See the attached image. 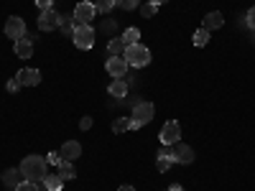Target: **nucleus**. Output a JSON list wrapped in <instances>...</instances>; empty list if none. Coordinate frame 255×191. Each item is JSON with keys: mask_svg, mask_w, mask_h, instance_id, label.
I'll list each match as a JSON object with an SVG mask.
<instances>
[{"mask_svg": "<svg viewBox=\"0 0 255 191\" xmlns=\"http://www.w3.org/2000/svg\"><path fill=\"white\" fill-rule=\"evenodd\" d=\"M20 174H23L26 181L41 184V181L46 179V158H41V156H26L23 163H20Z\"/></svg>", "mask_w": 255, "mask_h": 191, "instance_id": "1", "label": "nucleus"}, {"mask_svg": "<svg viewBox=\"0 0 255 191\" xmlns=\"http://www.w3.org/2000/svg\"><path fill=\"white\" fill-rule=\"evenodd\" d=\"M123 59L128 61V67L140 69V67H148V64H151V51H148V46H143V44H133V46L125 49Z\"/></svg>", "mask_w": 255, "mask_h": 191, "instance_id": "2", "label": "nucleus"}, {"mask_svg": "<svg viewBox=\"0 0 255 191\" xmlns=\"http://www.w3.org/2000/svg\"><path fill=\"white\" fill-rule=\"evenodd\" d=\"M95 38H97V31H95L92 26H77V28H74V36H72L74 46H77V49H84V51L95 46Z\"/></svg>", "mask_w": 255, "mask_h": 191, "instance_id": "3", "label": "nucleus"}, {"mask_svg": "<svg viewBox=\"0 0 255 191\" xmlns=\"http://www.w3.org/2000/svg\"><path fill=\"white\" fill-rule=\"evenodd\" d=\"M95 15H97L95 3L84 0V3H77V8H74V15H72V18H74V23H77V26H92Z\"/></svg>", "mask_w": 255, "mask_h": 191, "instance_id": "4", "label": "nucleus"}, {"mask_svg": "<svg viewBox=\"0 0 255 191\" xmlns=\"http://www.w3.org/2000/svg\"><path fill=\"white\" fill-rule=\"evenodd\" d=\"M5 36L13 41V44H15L18 38H26V36H28V31H26V20L20 18V15H10V18L5 20Z\"/></svg>", "mask_w": 255, "mask_h": 191, "instance_id": "5", "label": "nucleus"}, {"mask_svg": "<svg viewBox=\"0 0 255 191\" xmlns=\"http://www.w3.org/2000/svg\"><path fill=\"white\" fill-rule=\"evenodd\" d=\"M153 115H156V107H153L151 102H138L135 107H133V115L130 117H133V122H138L143 127V125H148V122L153 120Z\"/></svg>", "mask_w": 255, "mask_h": 191, "instance_id": "6", "label": "nucleus"}, {"mask_svg": "<svg viewBox=\"0 0 255 191\" xmlns=\"http://www.w3.org/2000/svg\"><path fill=\"white\" fill-rule=\"evenodd\" d=\"M179 138H181L179 122H176V120H168V122L161 127V143H163V145H174V143H179Z\"/></svg>", "mask_w": 255, "mask_h": 191, "instance_id": "7", "label": "nucleus"}, {"mask_svg": "<svg viewBox=\"0 0 255 191\" xmlns=\"http://www.w3.org/2000/svg\"><path fill=\"white\" fill-rule=\"evenodd\" d=\"M171 151H174V163H181V166L194 163V148H189L186 143H174Z\"/></svg>", "mask_w": 255, "mask_h": 191, "instance_id": "8", "label": "nucleus"}, {"mask_svg": "<svg viewBox=\"0 0 255 191\" xmlns=\"http://www.w3.org/2000/svg\"><path fill=\"white\" fill-rule=\"evenodd\" d=\"M105 69H108V74H110V77L123 79V77L128 74V61H125L123 56H110V59H108V64H105Z\"/></svg>", "mask_w": 255, "mask_h": 191, "instance_id": "9", "label": "nucleus"}, {"mask_svg": "<svg viewBox=\"0 0 255 191\" xmlns=\"http://www.w3.org/2000/svg\"><path fill=\"white\" fill-rule=\"evenodd\" d=\"M59 18H61V15H59L54 8H51V10H41V15H38V28L46 31V33L54 31V28H59Z\"/></svg>", "mask_w": 255, "mask_h": 191, "instance_id": "10", "label": "nucleus"}, {"mask_svg": "<svg viewBox=\"0 0 255 191\" xmlns=\"http://www.w3.org/2000/svg\"><path fill=\"white\" fill-rule=\"evenodd\" d=\"M15 79L20 87H36V84H41V72L38 69H20L15 74Z\"/></svg>", "mask_w": 255, "mask_h": 191, "instance_id": "11", "label": "nucleus"}, {"mask_svg": "<svg viewBox=\"0 0 255 191\" xmlns=\"http://www.w3.org/2000/svg\"><path fill=\"white\" fill-rule=\"evenodd\" d=\"M222 26H225V15H222L220 10H212V13L204 15L202 28H207V31H217V28H222Z\"/></svg>", "mask_w": 255, "mask_h": 191, "instance_id": "12", "label": "nucleus"}, {"mask_svg": "<svg viewBox=\"0 0 255 191\" xmlns=\"http://www.w3.org/2000/svg\"><path fill=\"white\" fill-rule=\"evenodd\" d=\"M13 51H15V56H20V59H28V56H33V41L26 36V38H18L15 44H13Z\"/></svg>", "mask_w": 255, "mask_h": 191, "instance_id": "13", "label": "nucleus"}, {"mask_svg": "<svg viewBox=\"0 0 255 191\" xmlns=\"http://www.w3.org/2000/svg\"><path fill=\"white\" fill-rule=\"evenodd\" d=\"M59 153H61L64 161H74V158L82 156V145H79L77 140H67V143L61 145V151H59Z\"/></svg>", "mask_w": 255, "mask_h": 191, "instance_id": "14", "label": "nucleus"}, {"mask_svg": "<svg viewBox=\"0 0 255 191\" xmlns=\"http://www.w3.org/2000/svg\"><path fill=\"white\" fill-rule=\"evenodd\" d=\"M20 181H23V174H20V168H5V171H3V184L13 191Z\"/></svg>", "mask_w": 255, "mask_h": 191, "instance_id": "15", "label": "nucleus"}, {"mask_svg": "<svg viewBox=\"0 0 255 191\" xmlns=\"http://www.w3.org/2000/svg\"><path fill=\"white\" fill-rule=\"evenodd\" d=\"M108 92H110V97H118V99L128 97V82L125 79H115L110 87H108Z\"/></svg>", "mask_w": 255, "mask_h": 191, "instance_id": "16", "label": "nucleus"}, {"mask_svg": "<svg viewBox=\"0 0 255 191\" xmlns=\"http://www.w3.org/2000/svg\"><path fill=\"white\" fill-rule=\"evenodd\" d=\"M59 179H61V181H72V179H77V168H74L72 161H61V166H59Z\"/></svg>", "mask_w": 255, "mask_h": 191, "instance_id": "17", "label": "nucleus"}, {"mask_svg": "<svg viewBox=\"0 0 255 191\" xmlns=\"http://www.w3.org/2000/svg\"><path fill=\"white\" fill-rule=\"evenodd\" d=\"M120 38H123V44H125V46H133V44H140V31H138L135 26H130V28H128V31H125V33H123Z\"/></svg>", "mask_w": 255, "mask_h": 191, "instance_id": "18", "label": "nucleus"}, {"mask_svg": "<svg viewBox=\"0 0 255 191\" xmlns=\"http://www.w3.org/2000/svg\"><path fill=\"white\" fill-rule=\"evenodd\" d=\"M74 28H77V23H74L72 18H67V15L59 18V31H61V36H74Z\"/></svg>", "mask_w": 255, "mask_h": 191, "instance_id": "19", "label": "nucleus"}, {"mask_svg": "<svg viewBox=\"0 0 255 191\" xmlns=\"http://www.w3.org/2000/svg\"><path fill=\"white\" fill-rule=\"evenodd\" d=\"M125 49H128V46L123 44V38H120V36H118V38H113L110 44H108V54H110V56H123V54H125Z\"/></svg>", "mask_w": 255, "mask_h": 191, "instance_id": "20", "label": "nucleus"}, {"mask_svg": "<svg viewBox=\"0 0 255 191\" xmlns=\"http://www.w3.org/2000/svg\"><path fill=\"white\" fill-rule=\"evenodd\" d=\"M61 186H64V181L59 179V174L54 176V174H46V179H44V189L46 191H61Z\"/></svg>", "mask_w": 255, "mask_h": 191, "instance_id": "21", "label": "nucleus"}, {"mask_svg": "<svg viewBox=\"0 0 255 191\" xmlns=\"http://www.w3.org/2000/svg\"><path fill=\"white\" fill-rule=\"evenodd\" d=\"M90 3H95L97 13H110L115 8V0H90Z\"/></svg>", "mask_w": 255, "mask_h": 191, "instance_id": "22", "label": "nucleus"}, {"mask_svg": "<svg viewBox=\"0 0 255 191\" xmlns=\"http://www.w3.org/2000/svg\"><path fill=\"white\" fill-rule=\"evenodd\" d=\"M171 166H174V156H158V161H156V168H158L161 174H166Z\"/></svg>", "mask_w": 255, "mask_h": 191, "instance_id": "23", "label": "nucleus"}, {"mask_svg": "<svg viewBox=\"0 0 255 191\" xmlns=\"http://www.w3.org/2000/svg\"><path fill=\"white\" fill-rule=\"evenodd\" d=\"M113 130H115V133H125V130H130V117H115Z\"/></svg>", "mask_w": 255, "mask_h": 191, "instance_id": "24", "label": "nucleus"}, {"mask_svg": "<svg viewBox=\"0 0 255 191\" xmlns=\"http://www.w3.org/2000/svg\"><path fill=\"white\" fill-rule=\"evenodd\" d=\"M209 44V31L207 28H199L194 33V46H207Z\"/></svg>", "mask_w": 255, "mask_h": 191, "instance_id": "25", "label": "nucleus"}, {"mask_svg": "<svg viewBox=\"0 0 255 191\" xmlns=\"http://www.w3.org/2000/svg\"><path fill=\"white\" fill-rule=\"evenodd\" d=\"M156 10H158V5H156V3H151V0H148L145 5H140V15H143V18H151V15H156Z\"/></svg>", "mask_w": 255, "mask_h": 191, "instance_id": "26", "label": "nucleus"}, {"mask_svg": "<svg viewBox=\"0 0 255 191\" xmlns=\"http://www.w3.org/2000/svg\"><path fill=\"white\" fill-rule=\"evenodd\" d=\"M13 191H38V184H33V181H20Z\"/></svg>", "mask_w": 255, "mask_h": 191, "instance_id": "27", "label": "nucleus"}, {"mask_svg": "<svg viewBox=\"0 0 255 191\" xmlns=\"http://www.w3.org/2000/svg\"><path fill=\"white\" fill-rule=\"evenodd\" d=\"M138 3H140V0H115V5H120V8H125V10L138 8Z\"/></svg>", "mask_w": 255, "mask_h": 191, "instance_id": "28", "label": "nucleus"}, {"mask_svg": "<svg viewBox=\"0 0 255 191\" xmlns=\"http://www.w3.org/2000/svg\"><path fill=\"white\" fill-rule=\"evenodd\" d=\"M61 161H64V158H61V153H59V151H54V153H49V156H46V163H51V166H61Z\"/></svg>", "mask_w": 255, "mask_h": 191, "instance_id": "29", "label": "nucleus"}, {"mask_svg": "<svg viewBox=\"0 0 255 191\" xmlns=\"http://www.w3.org/2000/svg\"><path fill=\"white\" fill-rule=\"evenodd\" d=\"M245 23H248V28H250V31H255V5L248 10V15H245Z\"/></svg>", "mask_w": 255, "mask_h": 191, "instance_id": "30", "label": "nucleus"}, {"mask_svg": "<svg viewBox=\"0 0 255 191\" xmlns=\"http://www.w3.org/2000/svg\"><path fill=\"white\" fill-rule=\"evenodd\" d=\"M36 5H38V10H51L54 0H36Z\"/></svg>", "mask_w": 255, "mask_h": 191, "instance_id": "31", "label": "nucleus"}, {"mask_svg": "<svg viewBox=\"0 0 255 191\" xmlns=\"http://www.w3.org/2000/svg\"><path fill=\"white\" fill-rule=\"evenodd\" d=\"M79 127H82V130H90V127H92V117H90V115L82 117V120H79Z\"/></svg>", "mask_w": 255, "mask_h": 191, "instance_id": "32", "label": "nucleus"}, {"mask_svg": "<svg viewBox=\"0 0 255 191\" xmlns=\"http://www.w3.org/2000/svg\"><path fill=\"white\" fill-rule=\"evenodd\" d=\"M5 90H8V92H18V90H20V84H18V79H10V82L5 84Z\"/></svg>", "mask_w": 255, "mask_h": 191, "instance_id": "33", "label": "nucleus"}, {"mask_svg": "<svg viewBox=\"0 0 255 191\" xmlns=\"http://www.w3.org/2000/svg\"><path fill=\"white\" fill-rule=\"evenodd\" d=\"M158 156H174V151H171V145H163L161 151H158Z\"/></svg>", "mask_w": 255, "mask_h": 191, "instance_id": "34", "label": "nucleus"}, {"mask_svg": "<svg viewBox=\"0 0 255 191\" xmlns=\"http://www.w3.org/2000/svg\"><path fill=\"white\" fill-rule=\"evenodd\" d=\"M102 28H105V31H115V20H105Z\"/></svg>", "mask_w": 255, "mask_h": 191, "instance_id": "35", "label": "nucleus"}, {"mask_svg": "<svg viewBox=\"0 0 255 191\" xmlns=\"http://www.w3.org/2000/svg\"><path fill=\"white\" fill-rule=\"evenodd\" d=\"M168 191H181V186H179V184H174V186H168Z\"/></svg>", "mask_w": 255, "mask_h": 191, "instance_id": "36", "label": "nucleus"}, {"mask_svg": "<svg viewBox=\"0 0 255 191\" xmlns=\"http://www.w3.org/2000/svg\"><path fill=\"white\" fill-rule=\"evenodd\" d=\"M118 191H135V189H133V186H120Z\"/></svg>", "mask_w": 255, "mask_h": 191, "instance_id": "37", "label": "nucleus"}, {"mask_svg": "<svg viewBox=\"0 0 255 191\" xmlns=\"http://www.w3.org/2000/svg\"><path fill=\"white\" fill-rule=\"evenodd\" d=\"M151 3H156V5H161V3H168V0H151Z\"/></svg>", "mask_w": 255, "mask_h": 191, "instance_id": "38", "label": "nucleus"}]
</instances>
